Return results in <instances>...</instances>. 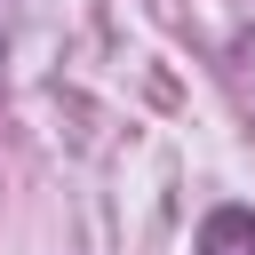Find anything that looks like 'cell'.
Masks as SVG:
<instances>
[{
  "mask_svg": "<svg viewBox=\"0 0 255 255\" xmlns=\"http://www.w3.org/2000/svg\"><path fill=\"white\" fill-rule=\"evenodd\" d=\"M199 255H255V207H215L199 223Z\"/></svg>",
  "mask_w": 255,
  "mask_h": 255,
  "instance_id": "cell-1",
  "label": "cell"
}]
</instances>
